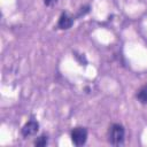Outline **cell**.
Here are the masks:
<instances>
[{
  "label": "cell",
  "instance_id": "5b68a950",
  "mask_svg": "<svg viewBox=\"0 0 147 147\" xmlns=\"http://www.w3.org/2000/svg\"><path fill=\"white\" fill-rule=\"evenodd\" d=\"M137 99L141 103H147V84L144 85L137 93Z\"/></svg>",
  "mask_w": 147,
  "mask_h": 147
},
{
  "label": "cell",
  "instance_id": "277c9868",
  "mask_svg": "<svg viewBox=\"0 0 147 147\" xmlns=\"http://www.w3.org/2000/svg\"><path fill=\"white\" fill-rule=\"evenodd\" d=\"M74 24V17L68 15L67 13H63L60 18H59V23H57V28L62 29V30H67L69 28H71V25Z\"/></svg>",
  "mask_w": 147,
  "mask_h": 147
},
{
  "label": "cell",
  "instance_id": "7a4b0ae2",
  "mask_svg": "<svg viewBox=\"0 0 147 147\" xmlns=\"http://www.w3.org/2000/svg\"><path fill=\"white\" fill-rule=\"evenodd\" d=\"M87 130L83 126H77L71 131V140L76 146H82L86 142Z\"/></svg>",
  "mask_w": 147,
  "mask_h": 147
},
{
  "label": "cell",
  "instance_id": "6da1fadb",
  "mask_svg": "<svg viewBox=\"0 0 147 147\" xmlns=\"http://www.w3.org/2000/svg\"><path fill=\"white\" fill-rule=\"evenodd\" d=\"M125 130L121 124H113L109 129V142L114 146L123 145Z\"/></svg>",
  "mask_w": 147,
  "mask_h": 147
},
{
  "label": "cell",
  "instance_id": "3957f363",
  "mask_svg": "<svg viewBox=\"0 0 147 147\" xmlns=\"http://www.w3.org/2000/svg\"><path fill=\"white\" fill-rule=\"evenodd\" d=\"M39 130V124L37 121H29L28 123L24 124V126L22 127L21 132H22V136L28 138V137H31V136H34Z\"/></svg>",
  "mask_w": 147,
  "mask_h": 147
},
{
  "label": "cell",
  "instance_id": "52a82bcc",
  "mask_svg": "<svg viewBox=\"0 0 147 147\" xmlns=\"http://www.w3.org/2000/svg\"><path fill=\"white\" fill-rule=\"evenodd\" d=\"M57 2V0H44V3L46 5V6H53V5H55Z\"/></svg>",
  "mask_w": 147,
  "mask_h": 147
},
{
  "label": "cell",
  "instance_id": "8992f818",
  "mask_svg": "<svg viewBox=\"0 0 147 147\" xmlns=\"http://www.w3.org/2000/svg\"><path fill=\"white\" fill-rule=\"evenodd\" d=\"M46 144H47V137H46V136L39 137V138L36 140V142H34L36 146H45Z\"/></svg>",
  "mask_w": 147,
  "mask_h": 147
}]
</instances>
